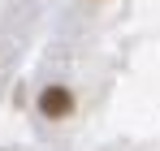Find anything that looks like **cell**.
Here are the masks:
<instances>
[{
    "instance_id": "6da1fadb",
    "label": "cell",
    "mask_w": 160,
    "mask_h": 151,
    "mask_svg": "<svg viewBox=\"0 0 160 151\" xmlns=\"http://www.w3.org/2000/svg\"><path fill=\"white\" fill-rule=\"evenodd\" d=\"M39 112L52 117V121H65V117L74 112V95H69L65 86H43V91H39Z\"/></svg>"
}]
</instances>
